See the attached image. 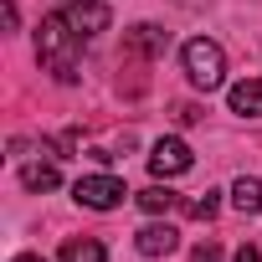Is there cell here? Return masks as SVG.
<instances>
[{
  "label": "cell",
  "mask_w": 262,
  "mask_h": 262,
  "mask_svg": "<svg viewBox=\"0 0 262 262\" xmlns=\"http://www.w3.org/2000/svg\"><path fill=\"white\" fill-rule=\"evenodd\" d=\"M231 206H236L242 216H262V180H257V175H242V180L231 185Z\"/></svg>",
  "instance_id": "obj_9"
},
{
  "label": "cell",
  "mask_w": 262,
  "mask_h": 262,
  "mask_svg": "<svg viewBox=\"0 0 262 262\" xmlns=\"http://www.w3.org/2000/svg\"><path fill=\"white\" fill-rule=\"evenodd\" d=\"M57 262H108V252H103L98 236H72V242H62Z\"/></svg>",
  "instance_id": "obj_10"
},
{
  "label": "cell",
  "mask_w": 262,
  "mask_h": 262,
  "mask_svg": "<svg viewBox=\"0 0 262 262\" xmlns=\"http://www.w3.org/2000/svg\"><path fill=\"white\" fill-rule=\"evenodd\" d=\"M11 262H47V257H36V252H21V257H11Z\"/></svg>",
  "instance_id": "obj_17"
},
{
  "label": "cell",
  "mask_w": 262,
  "mask_h": 262,
  "mask_svg": "<svg viewBox=\"0 0 262 262\" xmlns=\"http://www.w3.org/2000/svg\"><path fill=\"white\" fill-rule=\"evenodd\" d=\"M185 211H190L195 221H211V216L221 211V190H201L195 201H185Z\"/></svg>",
  "instance_id": "obj_13"
},
{
  "label": "cell",
  "mask_w": 262,
  "mask_h": 262,
  "mask_svg": "<svg viewBox=\"0 0 262 262\" xmlns=\"http://www.w3.org/2000/svg\"><path fill=\"white\" fill-rule=\"evenodd\" d=\"M190 262H221V247H216V242H201V247L190 252Z\"/></svg>",
  "instance_id": "obj_14"
},
{
  "label": "cell",
  "mask_w": 262,
  "mask_h": 262,
  "mask_svg": "<svg viewBox=\"0 0 262 262\" xmlns=\"http://www.w3.org/2000/svg\"><path fill=\"white\" fill-rule=\"evenodd\" d=\"M123 47L134 52V57H160V52L170 47V31H160V26H149V21H139L134 31L123 36Z\"/></svg>",
  "instance_id": "obj_7"
},
{
  "label": "cell",
  "mask_w": 262,
  "mask_h": 262,
  "mask_svg": "<svg viewBox=\"0 0 262 262\" xmlns=\"http://www.w3.org/2000/svg\"><path fill=\"white\" fill-rule=\"evenodd\" d=\"M134 247H139L144 257H170V252L180 247V236H175V226H170V221H165V226H160V221H149V226L134 236Z\"/></svg>",
  "instance_id": "obj_6"
},
{
  "label": "cell",
  "mask_w": 262,
  "mask_h": 262,
  "mask_svg": "<svg viewBox=\"0 0 262 262\" xmlns=\"http://www.w3.org/2000/svg\"><path fill=\"white\" fill-rule=\"evenodd\" d=\"M36 57L57 82H77V57H82V36L67 26V16H47L36 26Z\"/></svg>",
  "instance_id": "obj_1"
},
{
  "label": "cell",
  "mask_w": 262,
  "mask_h": 262,
  "mask_svg": "<svg viewBox=\"0 0 262 262\" xmlns=\"http://www.w3.org/2000/svg\"><path fill=\"white\" fill-rule=\"evenodd\" d=\"M0 16H6V31H16V21H21V11H16V0H6V6H0Z\"/></svg>",
  "instance_id": "obj_15"
},
{
  "label": "cell",
  "mask_w": 262,
  "mask_h": 262,
  "mask_svg": "<svg viewBox=\"0 0 262 262\" xmlns=\"http://www.w3.org/2000/svg\"><path fill=\"white\" fill-rule=\"evenodd\" d=\"M134 201H139L149 216H165V211H175V201H180V195H175L170 185H149V190H139Z\"/></svg>",
  "instance_id": "obj_12"
},
{
  "label": "cell",
  "mask_w": 262,
  "mask_h": 262,
  "mask_svg": "<svg viewBox=\"0 0 262 262\" xmlns=\"http://www.w3.org/2000/svg\"><path fill=\"white\" fill-rule=\"evenodd\" d=\"M180 62H185V77L201 88V93H216L226 82V52L211 41V36H190L180 47Z\"/></svg>",
  "instance_id": "obj_2"
},
{
  "label": "cell",
  "mask_w": 262,
  "mask_h": 262,
  "mask_svg": "<svg viewBox=\"0 0 262 262\" xmlns=\"http://www.w3.org/2000/svg\"><path fill=\"white\" fill-rule=\"evenodd\" d=\"M236 262H262V252H257V247H242V252H236Z\"/></svg>",
  "instance_id": "obj_16"
},
{
  "label": "cell",
  "mask_w": 262,
  "mask_h": 262,
  "mask_svg": "<svg viewBox=\"0 0 262 262\" xmlns=\"http://www.w3.org/2000/svg\"><path fill=\"white\" fill-rule=\"evenodd\" d=\"M123 195H128V190H123L118 175H82V180L72 185V201L88 206V211H118Z\"/></svg>",
  "instance_id": "obj_3"
},
{
  "label": "cell",
  "mask_w": 262,
  "mask_h": 262,
  "mask_svg": "<svg viewBox=\"0 0 262 262\" xmlns=\"http://www.w3.org/2000/svg\"><path fill=\"white\" fill-rule=\"evenodd\" d=\"M190 165H195V155H190L185 139H155V149H149V170H155L160 180H175V175H185Z\"/></svg>",
  "instance_id": "obj_5"
},
{
  "label": "cell",
  "mask_w": 262,
  "mask_h": 262,
  "mask_svg": "<svg viewBox=\"0 0 262 262\" xmlns=\"http://www.w3.org/2000/svg\"><path fill=\"white\" fill-rule=\"evenodd\" d=\"M21 185H26V190H57V185H62V170H57L52 160L21 165Z\"/></svg>",
  "instance_id": "obj_11"
},
{
  "label": "cell",
  "mask_w": 262,
  "mask_h": 262,
  "mask_svg": "<svg viewBox=\"0 0 262 262\" xmlns=\"http://www.w3.org/2000/svg\"><path fill=\"white\" fill-rule=\"evenodd\" d=\"M62 16L82 41H93L98 31H108V0H62Z\"/></svg>",
  "instance_id": "obj_4"
},
{
  "label": "cell",
  "mask_w": 262,
  "mask_h": 262,
  "mask_svg": "<svg viewBox=\"0 0 262 262\" xmlns=\"http://www.w3.org/2000/svg\"><path fill=\"white\" fill-rule=\"evenodd\" d=\"M226 103H231V113H242V118H262V77L236 82V88L226 93Z\"/></svg>",
  "instance_id": "obj_8"
}]
</instances>
